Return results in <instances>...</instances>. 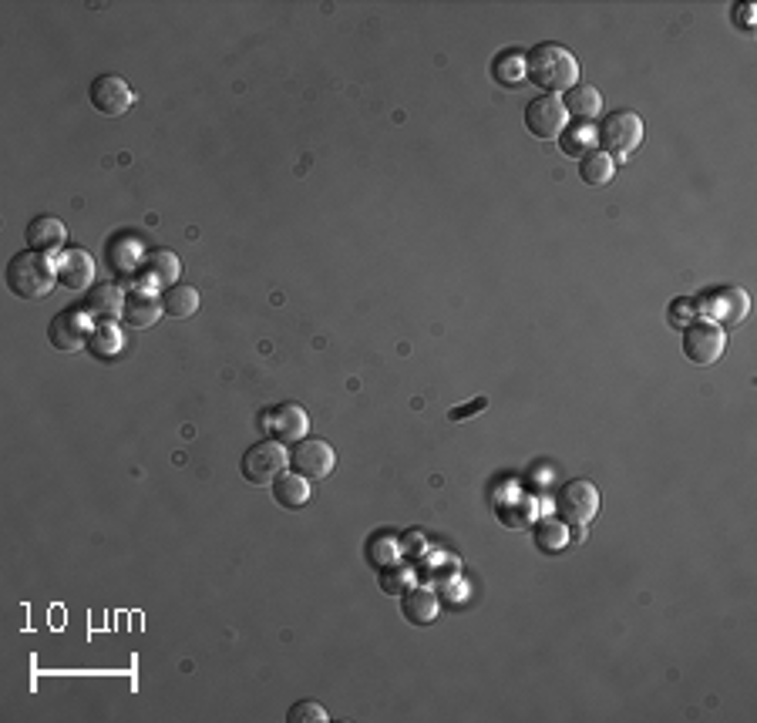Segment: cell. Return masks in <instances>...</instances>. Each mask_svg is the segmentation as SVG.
Returning a JSON list of instances; mask_svg holds the SVG:
<instances>
[{
    "label": "cell",
    "instance_id": "cell-1",
    "mask_svg": "<svg viewBox=\"0 0 757 723\" xmlns=\"http://www.w3.org/2000/svg\"><path fill=\"white\" fill-rule=\"evenodd\" d=\"M525 78L546 95H559L579 85V61L562 44H535L525 54Z\"/></svg>",
    "mask_w": 757,
    "mask_h": 723
},
{
    "label": "cell",
    "instance_id": "cell-2",
    "mask_svg": "<svg viewBox=\"0 0 757 723\" xmlns=\"http://www.w3.org/2000/svg\"><path fill=\"white\" fill-rule=\"evenodd\" d=\"M4 283L21 300H44L54 290V283H58V270H54V263L44 253L27 249V253L11 256V263L4 270Z\"/></svg>",
    "mask_w": 757,
    "mask_h": 723
},
{
    "label": "cell",
    "instance_id": "cell-3",
    "mask_svg": "<svg viewBox=\"0 0 757 723\" xmlns=\"http://www.w3.org/2000/svg\"><path fill=\"white\" fill-rule=\"evenodd\" d=\"M599 152H606L613 162H626L643 142V118L636 111H613L596 128Z\"/></svg>",
    "mask_w": 757,
    "mask_h": 723
},
{
    "label": "cell",
    "instance_id": "cell-4",
    "mask_svg": "<svg viewBox=\"0 0 757 723\" xmlns=\"http://www.w3.org/2000/svg\"><path fill=\"white\" fill-rule=\"evenodd\" d=\"M552 508H556V518L562 525H576V528L589 525L599 515V488L593 485V481L572 478L559 488Z\"/></svg>",
    "mask_w": 757,
    "mask_h": 723
},
{
    "label": "cell",
    "instance_id": "cell-5",
    "mask_svg": "<svg viewBox=\"0 0 757 723\" xmlns=\"http://www.w3.org/2000/svg\"><path fill=\"white\" fill-rule=\"evenodd\" d=\"M286 461H290V454H286V448L280 441L266 438L260 444H253L243 461H239V471H243V478L249 481V485L256 488H270L276 478L286 471Z\"/></svg>",
    "mask_w": 757,
    "mask_h": 723
},
{
    "label": "cell",
    "instance_id": "cell-6",
    "mask_svg": "<svg viewBox=\"0 0 757 723\" xmlns=\"http://www.w3.org/2000/svg\"><path fill=\"white\" fill-rule=\"evenodd\" d=\"M724 347H727L724 330L714 327L710 320H694L683 327V354H687L690 364L714 367L724 357Z\"/></svg>",
    "mask_w": 757,
    "mask_h": 723
},
{
    "label": "cell",
    "instance_id": "cell-7",
    "mask_svg": "<svg viewBox=\"0 0 757 723\" xmlns=\"http://www.w3.org/2000/svg\"><path fill=\"white\" fill-rule=\"evenodd\" d=\"M522 118H525V128H529L535 138H542V142H556L569 125L566 105H562V98L556 95H535L529 105H525Z\"/></svg>",
    "mask_w": 757,
    "mask_h": 723
},
{
    "label": "cell",
    "instance_id": "cell-8",
    "mask_svg": "<svg viewBox=\"0 0 757 723\" xmlns=\"http://www.w3.org/2000/svg\"><path fill=\"white\" fill-rule=\"evenodd\" d=\"M260 428L266 431V438L280 441V444H300L307 438L310 417L300 404H276L266 407L260 414Z\"/></svg>",
    "mask_w": 757,
    "mask_h": 723
},
{
    "label": "cell",
    "instance_id": "cell-9",
    "mask_svg": "<svg viewBox=\"0 0 757 723\" xmlns=\"http://www.w3.org/2000/svg\"><path fill=\"white\" fill-rule=\"evenodd\" d=\"M91 323H95V320H91L81 307L61 310L58 317H54V320L48 323V340H51V347L64 350V354H78V350H85L91 330H95Z\"/></svg>",
    "mask_w": 757,
    "mask_h": 723
},
{
    "label": "cell",
    "instance_id": "cell-10",
    "mask_svg": "<svg viewBox=\"0 0 757 723\" xmlns=\"http://www.w3.org/2000/svg\"><path fill=\"white\" fill-rule=\"evenodd\" d=\"M88 98H91V108L105 118H122L125 111L135 105V91L128 88V81L118 78V74H98L88 88Z\"/></svg>",
    "mask_w": 757,
    "mask_h": 723
},
{
    "label": "cell",
    "instance_id": "cell-11",
    "mask_svg": "<svg viewBox=\"0 0 757 723\" xmlns=\"http://www.w3.org/2000/svg\"><path fill=\"white\" fill-rule=\"evenodd\" d=\"M290 465L307 481H317V478H327L330 471L337 468V451L320 438H303L300 444H293Z\"/></svg>",
    "mask_w": 757,
    "mask_h": 723
},
{
    "label": "cell",
    "instance_id": "cell-12",
    "mask_svg": "<svg viewBox=\"0 0 757 723\" xmlns=\"http://www.w3.org/2000/svg\"><path fill=\"white\" fill-rule=\"evenodd\" d=\"M700 307H704L707 317H714L717 323H724V327H737V323H744L747 310H751V300H747V293L737 290V286H724V290L707 293L704 300H700Z\"/></svg>",
    "mask_w": 757,
    "mask_h": 723
},
{
    "label": "cell",
    "instance_id": "cell-13",
    "mask_svg": "<svg viewBox=\"0 0 757 723\" xmlns=\"http://www.w3.org/2000/svg\"><path fill=\"white\" fill-rule=\"evenodd\" d=\"M54 270H58V283L68 286V290H91V286H95V259L78 246L58 253Z\"/></svg>",
    "mask_w": 757,
    "mask_h": 723
},
{
    "label": "cell",
    "instance_id": "cell-14",
    "mask_svg": "<svg viewBox=\"0 0 757 723\" xmlns=\"http://www.w3.org/2000/svg\"><path fill=\"white\" fill-rule=\"evenodd\" d=\"M125 300L128 296L122 293V286L118 283H95L85 293V307L81 310H85L95 323H115V320H122Z\"/></svg>",
    "mask_w": 757,
    "mask_h": 723
},
{
    "label": "cell",
    "instance_id": "cell-15",
    "mask_svg": "<svg viewBox=\"0 0 757 723\" xmlns=\"http://www.w3.org/2000/svg\"><path fill=\"white\" fill-rule=\"evenodd\" d=\"M27 249H34V253H58L64 246V239H68V229H64L61 219L54 216H38L27 222Z\"/></svg>",
    "mask_w": 757,
    "mask_h": 723
},
{
    "label": "cell",
    "instance_id": "cell-16",
    "mask_svg": "<svg viewBox=\"0 0 757 723\" xmlns=\"http://www.w3.org/2000/svg\"><path fill=\"white\" fill-rule=\"evenodd\" d=\"M159 317H162V300H155L149 290H135L125 300V310H122V323H125V327L149 330Z\"/></svg>",
    "mask_w": 757,
    "mask_h": 723
},
{
    "label": "cell",
    "instance_id": "cell-17",
    "mask_svg": "<svg viewBox=\"0 0 757 723\" xmlns=\"http://www.w3.org/2000/svg\"><path fill=\"white\" fill-rule=\"evenodd\" d=\"M441 613V602L431 589H411L401 596V616L411 626H431Z\"/></svg>",
    "mask_w": 757,
    "mask_h": 723
},
{
    "label": "cell",
    "instance_id": "cell-18",
    "mask_svg": "<svg viewBox=\"0 0 757 723\" xmlns=\"http://www.w3.org/2000/svg\"><path fill=\"white\" fill-rule=\"evenodd\" d=\"M562 105H566V115L576 118V122H596V118L603 115V95H599L593 85L569 88Z\"/></svg>",
    "mask_w": 757,
    "mask_h": 723
},
{
    "label": "cell",
    "instance_id": "cell-19",
    "mask_svg": "<svg viewBox=\"0 0 757 723\" xmlns=\"http://www.w3.org/2000/svg\"><path fill=\"white\" fill-rule=\"evenodd\" d=\"M125 350V333H122V327L118 323H98L95 330H91V337H88V354L95 357V360H115L118 354Z\"/></svg>",
    "mask_w": 757,
    "mask_h": 723
},
{
    "label": "cell",
    "instance_id": "cell-20",
    "mask_svg": "<svg viewBox=\"0 0 757 723\" xmlns=\"http://www.w3.org/2000/svg\"><path fill=\"white\" fill-rule=\"evenodd\" d=\"M162 313L172 320H186V317H196L199 313V290L196 286H186V283H175L169 290L162 293Z\"/></svg>",
    "mask_w": 757,
    "mask_h": 723
},
{
    "label": "cell",
    "instance_id": "cell-21",
    "mask_svg": "<svg viewBox=\"0 0 757 723\" xmlns=\"http://www.w3.org/2000/svg\"><path fill=\"white\" fill-rule=\"evenodd\" d=\"M179 270L182 263L172 249H155V253L145 256V280H149V286H175Z\"/></svg>",
    "mask_w": 757,
    "mask_h": 723
},
{
    "label": "cell",
    "instance_id": "cell-22",
    "mask_svg": "<svg viewBox=\"0 0 757 723\" xmlns=\"http://www.w3.org/2000/svg\"><path fill=\"white\" fill-rule=\"evenodd\" d=\"M270 488H273V502L283 508H303L310 502V485H307V478L297 475V471H293V475H286L283 471Z\"/></svg>",
    "mask_w": 757,
    "mask_h": 723
},
{
    "label": "cell",
    "instance_id": "cell-23",
    "mask_svg": "<svg viewBox=\"0 0 757 723\" xmlns=\"http://www.w3.org/2000/svg\"><path fill=\"white\" fill-rule=\"evenodd\" d=\"M492 74H495V81L502 88H519L522 81H525V58L519 51H502L495 58V64H492Z\"/></svg>",
    "mask_w": 757,
    "mask_h": 723
},
{
    "label": "cell",
    "instance_id": "cell-24",
    "mask_svg": "<svg viewBox=\"0 0 757 723\" xmlns=\"http://www.w3.org/2000/svg\"><path fill=\"white\" fill-rule=\"evenodd\" d=\"M613 175H616V162L609 159L606 152H589L583 155V162H579V179L586 185H606L613 182Z\"/></svg>",
    "mask_w": 757,
    "mask_h": 723
},
{
    "label": "cell",
    "instance_id": "cell-25",
    "mask_svg": "<svg viewBox=\"0 0 757 723\" xmlns=\"http://www.w3.org/2000/svg\"><path fill=\"white\" fill-rule=\"evenodd\" d=\"M535 545H539L542 552L556 555L569 545V525H562L559 518H546V522L535 525Z\"/></svg>",
    "mask_w": 757,
    "mask_h": 723
},
{
    "label": "cell",
    "instance_id": "cell-26",
    "mask_svg": "<svg viewBox=\"0 0 757 723\" xmlns=\"http://www.w3.org/2000/svg\"><path fill=\"white\" fill-rule=\"evenodd\" d=\"M286 723H330V713H327V707H320V703L300 700V703H293L290 713H286Z\"/></svg>",
    "mask_w": 757,
    "mask_h": 723
},
{
    "label": "cell",
    "instance_id": "cell-27",
    "mask_svg": "<svg viewBox=\"0 0 757 723\" xmlns=\"http://www.w3.org/2000/svg\"><path fill=\"white\" fill-rule=\"evenodd\" d=\"M381 589L387 592V596H404L408 592V586H411V569H381Z\"/></svg>",
    "mask_w": 757,
    "mask_h": 723
},
{
    "label": "cell",
    "instance_id": "cell-28",
    "mask_svg": "<svg viewBox=\"0 0 757 723\" xmlns=\"http://www.w3.org/2000/svg\"><path fill=\"white\" fill-rule=\"evenodd\" d=\"M485 407H488V401H485V397H478V401L465 404V407H451L448 417H451V421H468V417L478 414V411H485Z\"/></svg>",
    "mask_w": 757,
    "mask_h": 723
},
{
    "label": "cell",
    "instance_id": "cell-29",
    "mask_svg": "<svg viewBox=\"0 0 757 723\" xmlns=\"http://www.w3.org/2000/svg\"><path fill=\"white\" fill-rule=\"evenodd\" d=\"M583 148H586V135H566L562 138V152L566 155H583Z\"/></svg>",
    "mask_w": 757,
    "mask_h": 723
},
{
    "label": "cell",
    "instance_id": "cell-30",
    "mask_svg": "<svg viewBox=\"0 0 757 723\" xmlns=\"http://www.w3.org/2000/svg\"><path fill=\"white\" fill-rule=\"evenodd\" d=\"M737 24H741L744 31H754V7L751 4H737Z\"/></svg>",
    "mask_w": 757,
    "mask_h": 723
}]
</instances>
